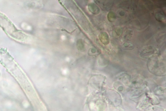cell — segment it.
Returning a JSON list of instances; mask_svg holds the SVG:
<instances>
[{"label":"cell","instance_id":"obj_1","mask_svg":"<svg viewBox=\"0 0 166 111\" xmlns=\"http://www.w3.org/2000/svg\"><path fill=\"white\" fill-rule=\"evenodd\" d=\"M100 40L103 45H107L110 43V37L107 32H103L101 33L99 35Z\"/></svg>","mask_w":166,"mask_h":111},{"label":"cell","instance_id":"obj_2","mask_svg":"<svg viewBox=\"0 0 166 111\" xmlns=\"http://www.w3.org/2000/svg\"><path fill=\"white\" fill-rule=\"evenodd\" d=\"M88 9L90 12L95 14H98L100 12L99 8L95 4L93 3H90L89 4Z\"/></svg>","mask_w":166,"mask_h":111},{"label":"cell","instance_id":"obj_3","mask_svg":"<svg viewBox=\"0 0 166 111\" xmlns=\"http://www.w3.org/2000/svg\"><path fill=\"white\" fill-rule=\"evenodd\" d=\"M154 15L158 21L162 22L165 20V15L161 10H157L155 12Z\"/></svg>","mask_w":166,"mask_h":111},{"label":"cell","instance_id":"obj_4","mask_svg":"<svg viewBox=\"0 0 166 111\" xmlns=\"http://www.w3.org/2000/svg\"><path fill=\"white\" fill-rule=\"evenodd\" d=\"M107 17L109 21L111 23L115 22L116 19L115 14L112 11H110L108 13Z\"/></svg>","mask_w":166,"mask_h":111},{"label":"cell","instance_id":"obj_5","mask_svg":"<svg viewBox=\"0 0 166 111\" xmlns=\"http://www.w3.org/2000/svg\"><path fill=\"white\" fill-rule=\"evenodd\" d=\"M122 47L125 49L131 50L133 48L134 45L131 42H126L123 44Z\"/></svg>","mask_w":166,"mask_h":111}]
</instances>
